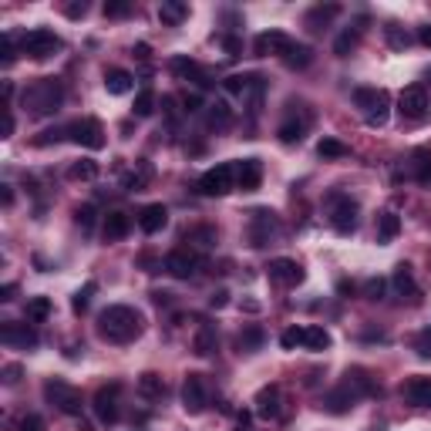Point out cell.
<instances>
[{
	"label": "cell",
	"mask_w": 431,
	"mask_h": 431,
	"mask_svg": "<svg viewBox=\"0 0 431 431\" xmlns=\"http://www.w3.org/2000/svg\"><path fill=\"white\" fill-rule=\"evenodd\" d=\"M98 333H102L108 344H131L142 333V313L125 304L108 306V310H102V317H98Z\"/></svg>",
	"instance_id": "6da1fadb"
},
{
	"label": "cell",
	"mask_w": 431,
	"mask_h": 431,
	"mask_svg": "<svg viewBox=\"0 0 431 431\" xmlns=\"http://www.w3.org/2000/svg\"><path fill=\"white\" fill-rule=\"evenodd\" d=\"M24 108L34 118H44V115H57L61 104H64V88L57 77H37L34 84H27L24 95H21Z\"/></svg>",
	"instance_id": "7a4b0ae2"
},
{
	"label": "cell",
	"mask_w": 431,
	"mask_h": 431,
	"mask_svg": "<svg viewBox=\"0 0 431 431\" xmlns=\"http://www.w3.org/2000/svg\"><path fill=\"white\" fill-rule=\"evenodd\" d=\"M354 104L364 111L367 125H374V128H380L387 122V115H391V95L384 88H357Z\"/></svg>",
	"instance_id": "3957f363"
},
{
	"label": "cell",
	"mask_w": 431,
	"mask_h": 431,
	"mask_svg": "<svg viewBox=\"0 0 431 431\" xmlns=\"http://www.w3.org/2000/svg\"><path fill=\"white\" fill-rule=\"evenodd\" d=\"M44 398L51 401L61 414H71V418H81V407H84V398H81V391L71 387L68 380L61 378H51L44 380Z\"/></svg>",
	"instance_id": "277c9868"
},
{
	"label": "cell",
	"mask_w": 431,
	"mask_h": 431,
	"mask_svg": "<svg viewBox=\"0 0 431 431\" xmlns=\"http://www.w3.org/2000/svg\"><path fill=\"white\" fill-rule=\"evenodd\" d=\"M357 219H360V205L344 196V192H333L330 196V226L337 229L340 236H351L357 229Z\"/></svg>",
	"instance_id": "5b68a950"
},
{
	"label": "cell",
	"mask_w": 431,
	"mask_h": 431,
	"mask_svg": "<svg viewBox=\"0 0 431 431\" xmlns=\"http://www.w3.org/2000/svg\"><path fill=\"white\" fill-rule=\"evenodd\" d=\"M21 51L27 57H34V61H44V57H51L54 51H61V37L48 30V27H34V30H27L24 41H21Z\"/></svg>",
	"instance_id": "8992f818"
},
{
	"label": "cell",
	"mask_w": 431,
	"mask_h": 431,
	"mask_svg": "<svg viewBox=\"0 0 431 431\" xmlns=\"http://www.w3.org/2000/svg\"><path fill=\"white\" fill-rule=\"evenodd\" d=\"M428 108H431V98L425 91V84H407L401 91V98H398V115L407 118V122H421L428 115Z\"/></svg>",
	"instance_id": "52a82bcc"
},
{
	"label": "cell",
	"mask_w": 431,
	"mask_h": 431,
	"mask_svg": "<svg viewBox=\"0 0 431 431\" xmlns=\"http://www.w3.org/2000/svg\"><path fill=\"white\" fill-rule=\"evenodd\" d=\"M236 189V169L223 162V165H216V169H209L199 176V192L203 196H226Z\"/></svg>",
	"instance_id": "ba28073f"
},
{
	"label": "cell",
	"mask_w": 431,
	"mask_h": 431,
	"mask_svg": "<svg viewBox=\"0 0 431 431\" xmlns=\"http://www.w3.org/2000/svg\"><path fill=\"white\" fill-rule=\"evenodd\" d=\"M277 236H279V216L273 209H256L250 216V243L253 246H266Z\"/></svg>",
	"instance_id": "9c48e42d"
},
{
	"label": "cell",
	"mask_w": 431,
	"mask_h": 431,
	"mask_svg": "<svg viewBox=\"0 0 431 431\" xmlns=\"http://www.w3.org/2000/svg\"><path fill=\"white\" fill-rule=\"evenodd\" d=\"M68 135H71V142H77L81 149H91V152L104 149V128H102V122H95V118L75 122V125L68 128Z\"/></svg>",
	"instance_id": "30bf717a"
},
{
	"label": "cell",
	"mask_w": 431,
	"mask_h": 431,
	"mask_svg": "<svg viewBox=\"0 0 431 431\" xmlns=\"http://www.w3.org/2000/svg\"><path fill=\"white\" fill-rule=\"evenodd\" d=\"M205 405H209V391H205L203 374H185V380H182V407L189 414H203Z\"/></svg>",
	"instance_id": "8fae6325"
},
{
	"label": "cell",
	"mask_w": 431,
	"mask_h": 431,
	"mask_svg": "<svg viewBox=\"0 0 431 431\" xmlns=\"http://www.w3.org/2000/svg\"><path fill=\"white\" fill-rule=\"evenodd\" d=\"M266 277L273 279V283H279V286H297V283H304V266L297 259L279 256V259H273L266 266Z\"/></svg>",
	"instance_id": "7c38bea8"
},
{
	"label": "cell",
	"mask_w": 431,
	"mask_h": 431,
	"mask_svg": "<svg viewBox=\"0 0 431 431\" xmlns=\"http://www.w3.org/2000/svg\"><path fill=\"white\" fill-rule=\"evenodd\" d=\"M232 169H236V189H243V192L259 189V182H263V162L259 158H239Z\"/></svg>",
	"instance_id": "4fadbf2b"
},
{
	"label": "cell",
	"mask_w": 431,
	"mask_h": 431,
	"mask_svg": "<svg viewBox=\"0 0 431 431\" xmlns=\"http://www.w3.org/2000/svg\"><path fill=\"white\" fill-rule=\"evenodd\" d=\"M118 384H111V387H102L98 394H95V414H98V421L102 425H115L118 421Z\"/></svg>",
	"instance_id": "5bb4252c"
},
{
	"label": "cell",
	"mask_w": 431,
	"mask_h": 431,
	"mask_svg": "<svg viewBox=\"0 0 431 431\" xmlns=\"http://www.w3.org/2000/svg\"><path fill=\"white\" fill-rule=\"evenodd\" d=\"M290 34H283V30H263L259 37L253 41V54H259V57H270V54H283L286 48H290Z\"/></svg>",
	"instance_id": "9a60e30c"
},
{
	"label": "cell",
	"mask_w": 431,
	"mask_h": 431,
	"mask_svg": "<svg viewBox=\"0 0 431 431\" xmlns=\"http://www.w3.org/2000/svg\"><path fill=\"white\" fill-rule=\"evenodd\" d=\"M0 340L7 344V347H37V333L27 327V324H14V320H7L3 327H0Z\"/></svg>",
	"instance_id": "2e32d148"
},
{
	"label": "cell",
	"mask_w": 431,
	"mask_h": 431,
	"mask_svg": "<svg viewBox=\"0 0 431 431\" xmlns=\"http://www.w3.org/2000/svg\"><path fill=\"white\" fill-rule=\"evenodd\" d=\"M196 256L189 253V250H172V253L165 256V273L176 279H189L192 273H196Z\"/></svg>",
	"instance_id": "e0dca14e"
},
{
	"label": "cell",
	"mask_w": 431,
	"mask_h": 431,
	"mask_svg": "<svg viewBox=\"0 0 431 431\" xmlns=\"http://www.w3.org/2000/svg\"><path fill=\"white\" fill-rule=\"evenodd\" d=\"M138 226H142V232H162V229L169 226V209L162 203H152V205H145L142 212H138Z\"/></svg>",
	"instance_id": "ac0fdd59"
},
{
	"label": "cell",
	"mask_w": 431,
	"mask_h": 431,
	"mask_svg": "<svg viewBox=\"0 0 431 431\" xmlns=\"http://www.w3.org/2000/svg\"><path fill=\"white\" fill-rule=\"evenodd\" d=\"M279 411H283V398H279V387H277V384L263 387V391L256 394V414L270 421V418H279Z\"/></svg>",
	"instance_id": "d6986e66"
},
{
	"label": "cell",
	"mask_w": 431,
	"mask_h": 431,
	"mask_svg": "<svg viewBox=\"0 0 431 431\" xmlns=\"http://www.w3.org/2000/svg\"><path fill=\"white\" fill-rule=\"evenodd\" d=\"M172 71H176L178 77H185V81H196V84H203V88H209V84H212L209 71H205V68H199L196 61H189V57H176V61H172Z\"/></svg>",
	"instance_id": "ffe728a7"
},
{
	"label": "cell",
	"mask_w": 431,
	"mask_h": 431,
	"mask_svg": "<svg viewBox=\"0 0 431 431\" xmlns=\"http://www.w3.org/2000/svg\"><path fill=\"white\" fill-rule=\"evenodd\" d=\"M407 169H411V178L414 182H421V185H428L431 182V149H414L411 152V162H407Z\"/></svg>",
	"instance_id": "44dd1931"
},
{
	"label": "cell",
	"mask_w": 431,
	"mask_h": 431,
	"mask_svg": "<svg viewBox=\"0 0 431 431\" xmlns=\"http://www.w3.org/2000/svg\"><path fill=\"white\" fill-rule=\"evenodd\" d=\"M357 405V394L347 387V384H340V387H333L327 398H324V407L333 411V414H344V411H351Z\"/></svg>",
	"instance_id": "7402d4cb"
},
{
	"label": "cell",
	"mask_w": 431,
	"mask_h": 431,
	"mask_svg": "<svg viewBox=\"0 0 431 431\" xmlns=\"http://www.w3.org/2000/svg\"><path fill=\"white\" fill-rule=\"evenodd\" d=\"M104 88H108V95H128L135 88V77L128 75L125 68H108L104 71Z\"/></svg>",
	"instance_id": "603a6c76"
},
{
	"label": "cell",
	"mask_w": 431,
	"mask_h": 431,
	"mask_svg": "<svg viewBox=\"0 0 431 431\" xmlns=\"http://www.w3.org/2000/svg\"><path fill=\"white\" fill-rule=\"evenodd\" d=\"M306 125H310V118H300V122H297V118L290 115V118L277 128L279 142H283V145H300V142H304V135H306Z\"/></svg>",
	"instance_id": "cb8c5ba5"
},
{
	"label": "cell",
	"mask_w": 431,
	"mask_h": 431,
	"mask_svg": "<svg viewBox=\"0 0 431 431\" xmlns=\"http://www.w3.org/2000/svg\"><path fill=\"white\" fill-rule=\"evenodd\" d=\"M279 57H283V64H286V68H293V71H304V68H310V61H313V51H310L306 44L290 41V48L279 54Z\"/></svg>",
	"instance_id": "d4e9b609"
},
{
	"label": "cell",
	"mask_w": 431,
	"mask_h": 431,
	"mask_svg": "<svg viewBox=\"0 0 431 431\" xmlns=\"http://www.w3.org/2000/svg\"><path fill=\"white\" fill-rule=\"evenodd\" d=\"M405 394H407L411 405L431 407V378H411L405 384Z\"/></svg>",
	"instance_id": "484cf974"
},
{
	"label": "cell",
	"mask_w": 431,
	"mask_h": 431,
	"mask_svg": "<svg viewBox=\"0 0 431 431\" xmlns=\"http://www.w3.org/2000/svg\"><path fill=\"white\" fill-rule=\"evenodd\" d=\"M185 17H189V3H182V0H162V7H158V21L162 24L178 27Z\"/></svg>",
	"instance_id": "4316f807"
},
{
	"label": "cell",
	"mask_w": 431,
	"mask_h": 431,
	"mask_svg": "<svg viewBox=\"0 0 431 431\" xmlns=\"http://www.w3.org/2000/svg\"><path fill=\"white\" fill-rule=\"evenodd\" d=\"M128 229H131V223H128L125 212H118V209H115V212H108V216H104V239H108V243L125 239Z\"/></svg>",
	"instance_id": "83f0119b"
},
{
	"label": "cell",
	"mask_w": 431,
	"mask_h": 431,
	"mask_svg": "<svg viewBox=\"0 0 431 431\" xmlns=\"http://www.w3.org/2000/svg\"><path fill=\"white\" fill-rule=\"evenodd\" d=\"M398 232H401V216H398V212H391V209H387V212H380V216H378V243H391Z\"/></svg>",
	"instance_id": "f1b7e54d"
},
{
	"label": "cell",
	"mask_w": 431,
	"mask_h": 431,
	"mask_svg": "<svg viewBox=\"0 0 431 431\" xmlns=\"http://www.w3.org/2000/svg\"><path fill=\"white\" fill-rule=\"evenodd\" d=\"M337 14H340V7H337V3H327V7H313V10L306 14V27H310V30H324V27H327L330 21L337 17Z\"/></svg>",
	"instance_id": "f546056e"
},
{
	"label": "cell",
	"mask_w": 431,
	"mask_h": 431,
	"mask_svg": "<svg viewBox=\"0 0 431 431\" xmlns=\"http://www.w3.org/2000/svg\"><path fill=\"white\" fill-rule=\"evenodd\" d=\"M24 313H27V324H44L51 317V300L48 297H30Z\"/></svg>",
	"instance_id": "4dcf8cb0"
},
{
	"label": "cell",
	"mask_w": 431,
	"mask_h": 431,
	"mask_svg": "<svg viewBox=\"0 0 431 431\" xmlns=\"http://www.w3.org/2000/svg\"><path fill=\"white\" fill-rule=\"evenodd\" d=\"M229 122H232V111H229L226 102H216L209 104V115H205V125L216 128V131H223V128H229Z\"/></svg>",
	"instance_id": "1f68e13d"
},
{
	"label": "cell",
	"mask_w": 431,
	"mask_h": 431,
	"mask_svg": "<svg viewBox=\"0 0 431 431\" xmlns=\"http://www.w3.org/2000/svg\"><path fill=\"white\" fill-rule=\"evenodd\" d=\"M216 344H219V337H216V327L212 324H203L199 333H196V354L199 357H209L216 351Z\"/></svg>",
	"instance_id": "d6a6232c"
},
{
	"label": "cell",
	"mask_w": 431,
	"mask_h": 431,
	"mask_svg": "<svg viewBox=\"0 0 431 431\" xmlns=\"http://www.w3.org/2000/svg\"><path fill=\"white\" fill-rule=\"evenodd\" d=\"M391 283H394V290H398L401 297H418V286H414V277H411V266H405V263L394 270V279H391Z\"/></svg>",
	"instance_id": "836d02e7"
},
{
	"label": "cell",
	"mask_w": 431,
	"mask_h": 431,
	"mask_svg": "<svg viewBox=\"0 0 431 431\" xmlns=\"http://www.w3.org/2000/svg\"><path fill=\"white\" fill-rule=\"evenodd\" d=\"M304 347L306 351H327L330 333L324 327H304Z\"/></svg>",
	"instance_id": "e575fe53"
},
{
	"label": "cell",
	"mask_w": 431,
	"mask_h": 431,
	"mask_svg": "<svg viewBox=\"0 0 431 431\" xmlns=\"http://www.w3.org/2000/svg\"><path fill=\"white\" fill-rule=\"evenodd\" d=\"M138 391H142L145 398H162V394H165V380L158 378V374H152V371H145V374L138 378Z\"/></svg>",
	"instance_id": "d590c367"
},
{
	"label": "cell",
	"mask_w": 431,
	"mask_h": 431,
	"mask_svg": "<svg viewBox=\"0 0 431 431\" xmlns=\"http://www.w3.org/2000/svg\"><path fill=\"white\" fill-rule=\"evenodd\" d=\"M357 41H360V27H354V30H344V34L333 41V54H337V57H347V54L357 48Z\"/></svg>",
	"instance_id": "8d00e7d4"
},
{
	"label": "cell",
	"mask_w": 431,
	"mask_h": 431,
	"mask_svg": "<svg viewBox=\"0 0 431 431\" xmlns=\"http://www.w3.org/2000/svg\"><path fill=\"white\" fill-rule=\"evenodd\" d=\"M68 178H81V182H91V178H98V165L91 162V158H81V162H75L71 169H68Z\"/></svg>",
	"instance_id": "74e56055"
},
{
	"label": "cell",
	"mask_w": 431,
	"mask_h": 431,
	"mask_svg": "<svg viewBox=\"0 0 431 431\" xmlns=\"http://www.w3.org/2000/svg\"><path fill=\"white\" fill-rule=\"evenodd\" d=\"M131 111H135L138 118H149V115H152L155 111V91L152 88H142V91L135 95V108H131Z\"/></svg>",
	"instance_id": "f35d334b"
},
{
	"label": "cell",
	"mask_w": 431,
	"mask_h": 431,
	"mask_svg": "<svg viewBox=\"0 0 431 431\" xmlns=\"http://www.w3.org/2000/svg\"><path fill=\"white\" fill-rule=\"evenodd\" d=\"M259 344H263V330L259 327H250L239 333V351H246V354H253V351H259Z\"/></svg>",
	"instance_id": "ab89813d"
},
{
	"label": "cell",
	"mask_w": 431,
	"mask_h": 431,
	"mask_svg": "<svg viewBox=\"0 0 431 431\" xmlns=\"http://www.w3.org/2000/svg\"><path fill=\"white\" fill-rule=\"evenodd\" d=\"M98 293V283H84L81 290L75 293V300H71V306H75V313H84L88 310V304H91V297Z\"/></svg>",
	"instance_id": "60d3db41"
},
{
	"label": "cell",
	"mask_w": 431,
	"mask_h": 431,
	"mask_svg": "<svg viewBox=\"0 0 431 431\" xmlns=\"http://www.w3.org/2000/svg\"><path fill=\"white\" fill-rule=\"evenodd\" d=\"M279 347L283 351H293V347H304V327H290L279 333Z\"/></svg>",
	"instance_id": "b9f144b4"
},
{
	"label": "cell",
	"mask_w": 431,
	"mask_h": 431,
	"mask_svg": "<svg viewBox=\"0 0 431 431\" xmlns=\"http://www.w3.org/2000/svg\"><path fill=\"white\" fill-rule=\"evenodd\" d=\"M317 155H320V158H340V155H347V145H340L337 138H324V142L317 145Z\"/></svg>",
	"instance_id": "7bdbcfd3"
},
{
	"label": "cell",
	"mask_w": 431,
	"mask_h": 431,
	"mask_svg": "<svg viewBox=\"0 0 431 431\" xmlns=\"http://www.w3.org/2000/svg\"><path fill=\"white\" fill-rule=\"evenodd\" d=\"M95 216H98V212H95V205H77V209H75V223L84 229V232H91V229H95Z\"/></svg>",
	"instance_id": "ee69618b"
},
{
	"label": "cell",
	"mask_w": 431,
	"mask_h": 431,
	"mask_svg": "<svg viewBox=\"0 0 431 431\" xmlns=\"http://www.w3.org/2000/svg\"><path fill=\"white\" fill-rule=\"evenodd\" d=\"M384 34H387V44H391V48H398V51H405L407 44H411V37H407L401 27H394V24L384 27Z\"/></svg>",
	"instance_id": "f6af8a7d"
},
{
	"label": "cell",
	"mask_w": 431,
	"mask_h": 431,
	"mask_svg": "<svg viewBox=\"0 0 431 431\" xmlns=\"http://www.w3.org/2000/svg\"><path fill=\"white\" fill-rule=\"evenodd\" d=\"M384 290H387V279H380V277L364 283V297H367V300H384Z\"/></svg>",
	"instance_id": "bcb514c9"
},
{
	"label": "cell",
	"mask_w": 431,
	"mask_h": 431,
	"mask_svg": "<svg viewBox=\"0 0 431 431\" xmlns=\"http://www.w3.org/2000/svg\"><path fill=\"white\" fill-rule=\"evenodd\" d=\"M128 14H131V3H125V0L104 3V17H128Z\"/></svg>",
	"instance_id": "7dc6e473"
},
{
	"label": "cell",
	"mask_w": 431,
	"mask_h": 431,
	"mask_svg": "<svg viewBox=\"0 0 431 431\" xmlns=\"http://www.w3.org/2000/svg\"><path fill=\"white\" fill-rule=\"evenodd\" d=\"M182 104H185V115H192V111L203 108V98H199L196 91H185V95H182Z\"/></svg>",
	"instance_id": "c3c4849f"
},
{
	"label": "cell",
	"mask_w": 431,
	"mask_h": 431,
	"mask_svg": "<svg viewBox=\"0 0 431 431\" xmlns=\"http://www.w3.org/2000/svg\"><path fill=\"white\" fill-rule=\"evenodd\" d=\"M14 57H17V54H14V37H10V34H3V68H10V64H14Z\"/></svg>",
	"instance_id": "681fc988"
},
{
	"label": "cell",
	"mask_w": 431,
	"mask_h": 431,
	"mask_svg": "<svg viewBox=\"0 0 431 431\" xmlns=\"http://www.w3.org/2000/svg\"><path fill=\"white\" fill-rule=\"evenodd\" d=\"M414 347H418L421 357H431V333H421V337L414 340Z\"/></svg>",
	"instance_id": "f907efd6"
},
{
	"label": "cell",
	"mask_w": 431,
	"mask_h": 431,
	"mask_svg": "<svg viewBox=\"0 0 431 431\" xmlns=\"http://www.w3.org/2000/svg\"><path fill=\"white\" fill-rule=\"evenodd\" d=\"M41 428H44V421L37 414H27L24 421H21V431H41Z\"/></svg>",
	"instance_id": "816d5d0a"
},
{
	"label": "cell",
	"mask_w": 431,
	"mask_h": 431,
	"mask_svg": "<svg viewBox=\"0 0 431 431\" xmlns=\"http://www.w3.org/2000/svg\"><path fill=\"white\" fill-rule=\"evenodd\" d=\"M229 304V293L226 290H216V293H212V300H209V306H212V310H219V306H226Z\"/></svg>",
	"instance_id": "f5cc1de1"
},
{
	"label": "cell",
	"mask_w": 431,
	"mask_h": 431,
	"mask_svg": "<svg viewBox=\"0 0 431 431\" xmlns=\"http://www.w3.org/2000/svg\"><path fill=\"white\" fill-rule=\"evenodd\" d=\"M64 14H68V17H84V14H88V3H84V0H81V3H71V7H64Z\"/></svg>",
	"instance_id": "db71d44e"
},
{
	"label": "cell",
	"mask_w": 431,
	"mask_h": 431,
	"mask_svg": "<svg viewBox=\"0 0 431 431\" xmlns=\"http://www.w3.org/2000/svg\"><path fill=\"white\" fill-rule=\"evenodd\" d=\"M3 380H7V384H17V380H21V367H17V364H10V367L3 371Z\"/></svg>",
	"instance_id": "11a10c76"
},
{
	"label": "cell",
	"mask_w": 431,
	"mask_h": 431,
	"mask_svg": "<svg viewBox=\"0 0 431 431\" xmlns=\"http://www.w3.org/2000/svg\"><path fill=\"white\" fill-rule=\"evenodd\" d=\"M223 48L229 51V57H239V41L236 37H223Z\"/></svg>",
	"instance_id": "9f6ffc18"
},
{
	"label": "cell",
	"mask_w": 431,
	"mask_h": 431,
	"mask_svg": "<svg viewBox=\"0 0 431 431\" xmlns=\"http://www.w3.org/2000/svg\"><path fill=\"white\" fill-rule=\"evenodd\" d=\"M14 293H17V286H14V283H7V286L0 290V300H3V304H10V300H14Z\"/></svg>",
	"instance_id": "6f0895ef"
},
{
	"label": "cell",
	"mask_w": 431,
	"mask_h": 431,
	"mask_svg": "<svg viewBox=\"0 0 431 431\" xmlns=\"http://www.w3.org/2000/svg\"><path fill=\"white\" fill-rule=\"evenodd\" d=\"M418 41L425 44V48H431V27L425 24V27H418Z\"/></svg>",
	"instance_id": "680465c9"
},
{
	"label": "cell",
	"mask_w": 431,
	"mask_h": 431,
	"mask_svg": "<svg viewBox=\"0 0 431 431\" xmlns=\"http://www.w3.org/2000/svg\"><path fill=\"white\" fill-rule=\"evenodd\" d=\"M3 115H7V118H3V135L10 138V135H14V115H10V111H3Z\"/></svg>",
	"instance_id": "91938a15"
},
{
	"label": "cell",
	"mask_w": 431,
	"mask_h": 431,
	"mask_svg": "<svg viewBox=\"0 0 431 431\" xmlns=\"http://www.w3.org/2000/svg\"><path fill=\"white\" fill-rule=\"evenodd\" d=\"M0 189H3V205H10L14 203V189L10 185H0Z\"/></svg>",
	"instance_id": "94428289"
},
{
	"label": "cell",
	"mask_w": 431,
	"mask_h": 431,
	"mask_svg": "<svg viewBox=\"0 0 431 431\" xmlns=\"http://www.w3.org/2000/svg\"><path fill=\"white\" fill-rule=\"evenodd\" d=\"M135 57H142V61H149V44H138V48H135Z\"/></svg>",
	"instance_id": "6125c7cd"
},
{
	"label": "cell",
	"mask_w": 431,
	"mask_h": 431,
	"mask_svg": "<svg viewBox=\"0 0 431 431\" xmlns=\"http://www.w3.org/2000/svg\"><path fill=\"white\" fill-rule=\"evenodd\" d=\"M236 431H250V425H246V414L239 418V425H236Z\"/></svg>",
	"instance_id": "be15d7a7"
},
{
	"label": "cell",
	"mask_w": 431,
	"mask_h": 431,
	"mask_svg": "<svg viewBox=\"0 0 431 431\" xmlns=\"http://www.w3.org/2000/svg\"><path fill=\"white\" fill-rule=\"evenodd\" d=\"M428 333H431V327H428Z\"/></svg>",
	"instance_id": "e7e4bbea"
}]
</instances>
